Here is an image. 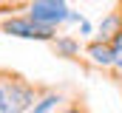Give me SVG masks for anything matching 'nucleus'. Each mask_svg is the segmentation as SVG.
<instances>
[{
    "mask_svg": "<svg viewBox=\"0 0 122 113\" xmlns=\"http://www.w3.org/2000/svg\"><path fill=\"white\" fill-rule=\"evenodd\" d=\"M57 102H60V96H54V93H48L46 99H40V102L34 105V110H31V113H48L51 108H54V105H57Z\"/></svg>",
    "mask_w": 122,
    "mask_h": 113,
    "instance_id": "0eeeda50",
    "label": "nucleus"
},
{
    "mask_svg": "<svg viewBox=\"0 0 122 113\" xmlns=\"http://www.w3.org/2000/svg\"><path fill=\"white\" fill-rule=\"evenodd\" d=\"M111 45H114V54H117V68H122V34H117L114 40H111Z\"/></svg>",
    "mask_w": 122,
    "mask_h": 113,
    "instance_id": "6e6552de",
    "label": "nucleus"
},
{
    "mask_svg": "<svg viewBox=\"0 0 122 113\" xmlns=\"http://www.w3.org/2000/svg\"><path fill=\"white\" fill-rule=\"evenodd\" d=\"M62 3H65V0H62Z\"/></svg>",
    "mask_w": 122,
    "mask_h": 113,
    "instance_id": "9d476101",
    "label": "nucleus"
},
{
    "mask_svg": "<svg viewBox=\"0 0 122 113\" xmlns=\"http://www.w3.org/2000/svg\"><path fill=\"white\" fill-rule=\"evenodd\" d=\"M117 34H122V17L119 14H111V17H105L102 23H99V31H97V42H111Z\"/></svg>",
    "mask_w": 122,
    "mask_h": 113,
    "instance_id": "39448f33",
    "label": "nucleus"
},
{
    "mask_svg": "<svg viewBox=\"0 0 122 113\" xmlns=\"http://www.w3.org/2000/svg\"><path fill=\"white\" fill-rule=\"evenodd\" d=\"M62 113H80V110H77V108H68V110H62Z\"/></svg>",
    "mask_w": 122,
    "mask_h": 113,
    "instance_id": "1a4fd4ad",
    "label": "nucleus"
},
{
    "mask_svg": "<svg viewBox=\"0 0 122 113\" xmlns=\"http://www.w3.org/2000/svg\"><path fill=\"white\" fill-rule=\"evenodd\" d=\"M71 9L62 3V0H34V6H31V20L34 23H43V26H57V23H65V20H71Z\"/></svg>",
    "mask_w": 122,
    "mask_h": 113,
    "instance_id": "f03ea898",
    "label": "nucleus"
},
{
    "mask_svg": "<svg viewBox=\"0 0 122 113\" xmlns=\"http://www.w3.org/2000/svg\"><path fill=\"white\" fill-rule=\"evenodd\" d=\"M6 34H14V37H23V40H51L54 37V28L43 26V23H34L31 17H14V20H6L3 23Z\"/></svg>",
    "mask_w": 122,
    "mask_h": 113,
    "instance_id": "7ed1b4c3",
    "label": "nucleus"
},
{
    "mask_svg": "<svg viewBox=\"0 0 122 113\" xmlns=\"http://www.w3.org/2000/svg\"><path fill=\"white\" fill-rule=\"evenodd\" d=\"M88 56L97 65H102V68H108V65L117 62V54H114V45L111 42H94L91 48H88Z\"/></svg>",
    "mask_w": 122,
    "mask_h": 113,
    "instance_id": "20e7f679",
    "label": "nucleus"
},
{
    "mask_svg": "<svg viewBox=\"0 0 122 113\" xmlns=\"http://www.w3.org/2000/svg\"><path fill=\"white\" fill-rule=\"evenodd\" d=\"M77 51H80V45H77L74 40H68V37L57 40V54H60V56H74Z\"/></svg>",
    "mask_w": 122,
    "mask_h": 113,
    "instance_id": "423d86ee",
    "label": "nucleus"
},
{
    "mask_svg": "<svg viewBox=\"0 0 122 113\" xmlns=\"http://www.w3.org/2000/svg\"><path fill=\"white\" fill-rule=\"evenodd\" d=\"M34 105V90L20 79L0 82V113H26Z\"/></svg>",
    "mask_w": 122,
    "mask_h": 113,
    "instance_id": "f257e3e1",
    "label": "nucleus"
}]
</instances>
